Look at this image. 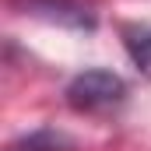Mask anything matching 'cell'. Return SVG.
<instances>
[{
	"instance_id": "cell-1",
	"label": "cell",
	"mask_w": 151,
	"mask_h": 151,
	"mask_svg": "<svg viewBox=\"0 0 151 151\" xmlns=\"http://www.w3.org/2000/svg\"><path fill=\"white\" fill-rule=\"evenodd\" d=\"M127 99V84L113 70H84L67 84V102L77 113H106Z\"/></svg>"
},
{
	"instance_id": "cell-2",
	"label": "cell",
	"mask_w": 151,
	"mask_h": 151,
	"mask_svg": "<svg viewBox=\"0 0 151 151\" xmlns=\"http://www.w3.org/2000/svg\"><path fill=\"white\" fill-rule=\"evenodd\" d=\"M18 7H21V14H32L42 21L63 25V28H77V32L95 28V14L81 0H18Z\"/></svg>"
},
{
	"instance_id": "cell-3",
	"label": "cell",
	"mask_w": 151,
	"mask_h": 151,
	"mask_svg": "<svg viewBox=\"0 0 151 151\" xmlns=\"http://www.w3.org/2000/svg\"><path fill=\"white\" fill-rule=\"evenodd\" d=\"M123 46H127L134 67L144 77H151V25H130V28H123Z\"/></svg>"
},
{
	"instance_id": "cell-4",
	"label": "cell",
	"mask_w": 151,
	"mask_h": 151,
	"mask_svg": "<svg viewBox=\"0 0 151 151\" xmlns=\"http://www.w3.org/2000/svg\"><path fill=\"white\" fill-rule=\"evenodd\" d=\"M7 151H74V141L60 130H32L7 144Z\"/></svg>"
}]
</instances>
